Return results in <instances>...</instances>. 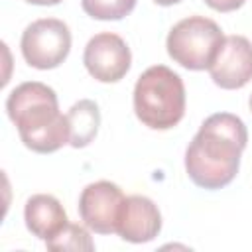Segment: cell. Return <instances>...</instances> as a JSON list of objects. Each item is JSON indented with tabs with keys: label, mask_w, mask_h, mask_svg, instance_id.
Listing matches in <instances>:
<instances>
[{
	"label": "cell",
	"mask_w": 252,
	"mask_h": 252,
	"mask_svg": "<svg viewBox=\"0 0 252 252\" xmlns=\"http://www.w3.org/2000/svg\"><path fill=\"white\" fill-rule=\"evenodd\" d=\"M81 6L94 20H122L134 10L136 0H81Z\"/></svg>",
	"instance_id": "13"
},
{
	"label": "cell",
	"mask_w": 252,
	"mask_h": 252,
	"mask_svg": "<svg viewBox=\"0 0 252 252\" xmlns=\"http://www.w3.org/2000/svg\"><path fill=\"white\" fill-rule=\"evenodd\" d=\"M124 199L122 189L112 181L89 183L79 197L81 220L98 234H112L118 230Z\"/></svg>",
	"instance_id": "6"
},
{
	"label": "cell",
	"mask_w": 252,
	"mask_h": 252,
	"mask_svg": "<svg viewBox=\"0 0 252 252\" xmlns=\"http://www.w3.org/2000/svg\"><path fill=\"white\" fill-rule=\"evenodd\" d=\"M224 43V33L217 22L205 16H189L177 22L167 33L169 57L185 69H209Z\"/></svg>",
	"instance_id": "4"
},
{
	"label": "cell",
	"mask_w": 252,
	"mask_h": 252,
	"mask_svg": "<svg viewBox=\"0 0 252 252\" xmlns=\"http://www.w3.org/2000/svg\"><path fill=\"white\" fill-rule=\"evenodd\" d=\"M26 2L35 4V6H55V4H59L61 0H26Z\"/></svg>",
	"instance_id": "15"
},
{
	"label": "cell",
	"mask_w": 252,
	"mask_h": 252,
	"mask_svg": "<svg viewBox=\"0 0 252 252\" xmlns=\"http://www.w3.org/2000/svg\"><path fill=\"white\" fill-rule=\"evenodd\" d=\"M67 122H69V144L73 148H85L96 138L100 126V110L96 102L83 98L69 108Z\"/></svg>",
	"instance_id": "11"
},
{
	"label": "cell",
	"mask_w": 252,
	"mask_h": 252,
	"mask_svg": "<svg viewBox=\"0 0 252 252\" xmlns=\"http://www.w3.org/2000/svg\"><path fill=\"white\" fill-rule=\"evenodd\" d=\"M203 2L217 12H232L244 4V0H203Z\"/></svg>",
	"instance_id": "14"
},
{
	"label": "cell",
	"mask_w": 252,
	"mask_h": 252,
	"mask_svg": "<svg viewBox=\"0 0 252 252\" xmlns=\"http://www.w3.org/2000/svg\"><path fill=\"white\" fill-rule=\"evenodd\" d=\"M209 73L215 85L226 91L248 85L252 79V43L244 35H226Z\"/></svg>",
	"instance_id": "8"
},
{
	"label": "cell",
	"mask_w": 252,
	"mask_h": 252,
	"mask_svg": "<svg viewBox=\"0 0 252 252\" xmlns=\"http://www.w3.org/2000/svg\"><path fill=\"white\" fill-rule=\"evenodd\" d=\"M134 112L152 130H169L185 114V87L181 77L165 65L148 67L134 87Z\"/></svg>",
	"instance_id": "3"
},
{
	"label": "cell",
	"mask_w": 252,
	"mask_h": 252,
	"mask_svg": "<svg viewBox=\"0 0 252 252\" xmlns=\"http://www.w3.org/2000/svg\"><path fill=\"white\" fill-rule=\"evenodd\" d=\"M24 219H26L28 230L33 236L41 238L43 242L57 236L69 224L63 205L53 195H45V193L32 195L26 201Z\"/></svg>",
	"instance_id": "10"
},
{
	"label": "cell",
	"mask_w": 252,
	"mask_h": 252,
	"mask_svg": "<svg viewBox=\"0 0 252 252\" xmlns=\"http://www.w3.org/2000/svg\"><path fill=\"white\" fill-rule=\"evenodd\" d=\"M248 142L244 122L230 112L211 114L185 152V169L203 189H222L238 173Z\"/></svg>",
	"instance_id": "1"
},
{
	"label": "cell",
	"mask_w": 252,
	"mask_h": 252,
	"mask_svg": "<svg viewBox=\"0 0 252 252\" xmlns=\"http://www.w3.org/2000/svg\"><path fill=\"white\" fill-rule=\"evenodd\" d=\"M83 63L93 79L100 83H116L128 73L132 53L120 35L102 32L89 39L83 53Z\"/></svg>",
	"instance_id": "7"
},
{
	"label": "cell",
	"mask_w": 252,
	"mask_h": 252,
	"mask_svg": "<svg viewBox=\"0 0 252 252\" xmlns=\"http://www.w3.org/2000/svg\"><path fill=\"white\" fill-rule=\"evenodd\" d=\"M6 110L24 146L32 152L51 154L69 144L67 114L59 112L57 94L51 87L37 81L18 85L8 94Z\"/></svg>",
	"instance_id": "2"
},
{
	"label": "cell",
	"mask_w": 252,
	"mask_h": 252,
	"mask_svg": "<svg viewBox=\"0 0 252 252\" xmlns=\"http://www.w3.org/2000/svg\"><path fill=\"white\" fill-rule=\"evenodd\" d=\"M250 110H252V94H250Z\"/></svg>",
	"instance_id": "17"
},
{
	"label": "cell",
	"mask_w": 252,
	"mask_h": 252,
	"mask_svg": "<svg viewBox=\"0 0 252 252\" xmlns=\"http://www.w3.org/2000/svg\"><path fill=\"white\" fill-rule=\"evenodd\" d=\"M49 250H94V242L87 228L69 222L57 236L45 242Z\"/></svg>",
	"instance_id": "12"
},
{
	"label": "cell",
	"mask_w": 252,
	"mask_h": 252,
	"mask_svg": "<svg viewBox=\"0 0 252 252\" xmlns=\"http://www.w3.org/2000/svg\"><path fill=\"white\" fill-rule=\"evenodd\" d=\"M156 4H159V6H173V4H177V2H181V0H154Z\"/></svg>",
	"instance_id": "16"
},
{
	"label": "cell",
	"mask_w": 252,
	"mask_h": 252,
	"mask_svg": "<svg viewBox=\"0 0 252 252\" xmlns=\"http://www.w3.org/2000/svg\"><path fill=\"white\" fill-rule=\"evenodd\" d=\"M20 47L28 65L41 71L55 69L71 51V32L57 18H41L24 30Z\"/></svg>",
	"instance_id": "5"
},
{
	"label": "cell",
	"mask_w": 252,
	"mask_h": 252,
	"mask_svg": "<svg viewBox=\"0 0 252 252\" xmlns=\"http://www.w3.org/2000/svg\"><path fill=\"white\" fill-rule=\"evenodd\" d=\"M161 230V215L158 205L144 195H130L124 199L118 230L122 240L142 244L154 240Z\"/></svg>",
	"instance_id": "9"
}]
</instances>
